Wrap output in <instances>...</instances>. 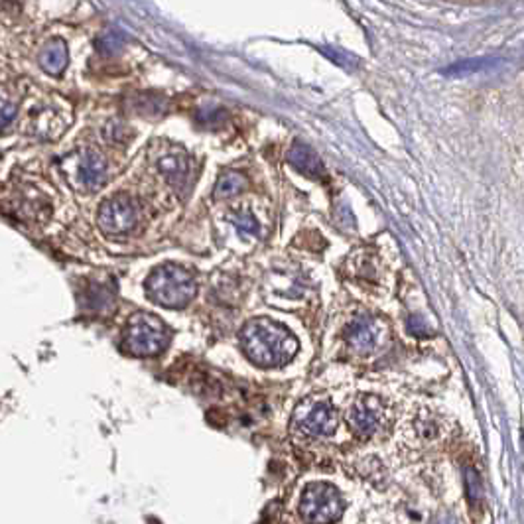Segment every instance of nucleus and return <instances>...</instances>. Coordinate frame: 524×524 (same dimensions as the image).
Returning a JSON list of instances; mask_svg holds the SVG:
<instances>
[{"label": "nucleus", "instance_id": "f257e3e1", "mask_svg": "<svg viewBox=\"0 0 524 524\" xmlns=\"http://www.w3.org/2000/svg\"><path fill=\"white\" fill-rule=\"evenodd\" d=\"M241 343L247 357L261 367H282L290 363L300 349L298 339L276 321H248L241 334Z\"/></svg>", "mask_w": 524, "mask_h": 524}, {"label": "nucleus", "instance_id": "f03ea898", "mask_svg": "<svg viewBox=\"0 0 524 524\" xmlns=\"http://www.w3.org/2000/svg\"><path fill=\"white\" fill-rule=\"evenodd\" d=\"M146 292L152 302L162 307H184L197 294V284L190 272L177 264H162L148 280Z\"/></svg>", "mask_w": 524, "mask_h": 524}, {"label": "nucleus", "instance_id": "7ed1b4c3", "mask_svg": "<svg viewBox=\"0 0 524 524\" xmlns=\"http://www.w3.org/2000/svg\"><path fill=\"white\" fill-rule=\"evenodd\" d=\"M122 337H124L122 339L124 349L136 357L158 355L160 351L168 347V341H170V334L164 321L148 312L134 314L127 323Z\"/></svg>", "mask_w": 524, "mask_h": 524}, {"label": "nucleus", "instance_id": "20e7f679", "mask_svg": "<svg viewBox=\"0 0 524 524\" xmlns=\"http://www.w3.org/2000/svg\"><path fill=\"white\" fill-rule=\"evenodd\" d=\"M343 510V496L329 483L307 485L300 501V514L307 523H335L341 518Z\"/></svg>", "mask_w": 524, "mask_h": 524}, {"label": "nucleus", "instance_id": "39448f33", "mask_svg": "<svg viewBox=\"0 0 524 524\" xmlns=\"http://www.w3.org/2000/svg\"><path fill=\"white\" fill-rule=\"evenodd\" d=\"M337 412L325 400H306L302 402L294 414V426L298 432L314 437L331 436L337 430Z\"/></svg>", "mask_w": 524, "mask_h": 524}, {"label": "nucleus", "instance_id": "423d86ee", "mask_svg": "<svg viewBox=\"0 0 524 524\" xmlns=\"http://www.w3.org/2000/svg\"><path fill=\"white\" fill-rule=\"evenodd\" d=\"M138 207L127 195H113L99 207V227L109 234H122L134 229Z\"/></svg>", "mask_w": 524, "mask_h": 524}, {"label": "nucleus", "instance_id": "0eeeda50", "mask_svg": "<svg viewBox=\"0 0 524 524\" xmlns=\"http://www.w3.org/2000/svg\"><path fill=\"white\" fill-rule=\"evenodd\" d=\"M384 408L377 396L363 394L347 410V424L359 437H371L379 430Z\"/></svg>", "mask_w": 524, "mask_h": 524}, {"label": "nucleus", "instance_id": "6e6552de", "mask_svg": "<svg viewBox=\"0 0 524 524\" xmlns=\"http://www.w3.org/2000/svg\"><path fill=\"white\" fill-rule=\"evenodd\" d=\"M107 175V162L99 152L93 150H83L77 154L75 168H73V177L79 188L83 190H97L101 188Z\"/></svg>", "mask_w": 524, "mask_h": 524}, {"label": "nucleus", "instance_id": "1a4fd4ad", "mask_svg": "<svg viewBox=\"0 0 524 524\" xmlns=\"http://www.w3.org/2000/svg\"><path fill=\"white\" fill-rule=\"evenodd\" d=\"M379 323H377V320L369 318V316L355 318L345 327V341H347V345L355 353H361V355H367V353L375 351V347L379 345Z\"/></svg>", "mask_w": 524, "mask_h": 524}, {"label": "nucleus", "instance_id": "9d476101", "mask_svg": "<svg viewBox=\"0 0 524 524\" xmlns=\"http://www.w3.org/2000/svg\"><path fill=\"white\" fill-rule=\"evenodd\" d=\"M288 162L300 172V174L309 175V177H323L325 168L318 158V154L309 148V146L296 142L288 152Z\"/></svg>", "mask_w": 524, "mask_h": 524}, {"label": "nucleus", "instance_id": "9b49d317", "mask_svg": "<svg viewBox=\"0 0 524 524\" xmlns=\"http://www.w3.org/2000/svg\"><path fill=\"white\" fill-rule=\"evenodd\" d=\"M67 61H69L67 45L59 38L50 40L44 45V50L40 52V65L50 75H61V73L65 72V67H67Z\"/></svg>", "mask_w": 524, "mask_h": 524}, {"label": "nucleus", "instance_id": "f8f14e48", "mask_svg": "<svg viewBox=\"0 0 524 524\" xmlns=\"http://www.w3.org/2000/svg\"><path fill=\"white\" fill-rule=\"evenodd\" d=\"M158 168L160 172L172 184H179V182H186L188 179V174H190V160L184 156V154H172V156H166L158 162Z\"/></svg>", "mask_w": 524, "mask_h": 524}, {"label": "nucleus", "instance_id": "ddd939ff", "mask_svg": "<svg viewBox=\"0 0 524 524\" xmlns=\"http://www.w3.org/2000/svg\"><path fill=\"white\" fill-rule=\"evenodd\" d=\"M245 188H247V177L245 175L239 174V172H225L217 179L215 197L217 199H229V197L239 195Z\"/></svg>", "mask_w": 524, "mask_h": 524}, {"label": "nucleus", "instance_id": "4468645a", "mask_svg": "<svg viewBox=\"0 0 524 524\" xmlns=\"http://www.w3.org/2000/svg\"><path fill=\"white\" fill-rule=\"evenodd\" d=\"M495 61L496 59H489V58L466 59V61H457V63H453V65H450V67H446L441 73H444V75H448V77H466V75H471V73L489 69Z\"/></svg>", "mask_w": 524, "mask_h": 524}, {"label": "nucleus", "instance_id": "2eb2a0df", "mask_svg": "<svg viewBox=\"0 0 524 524\" xmlns=\"http://www.w3.org/2000/svg\"><path fill=\"white\" fill-rule=\"evenodd\" d=\"M463 483H466V493L469 505L475 509L479 507L481 499H483V483H481L479 473L475 471V467H463Z\"/></svg>", "mask_w": 524, "mask_h": 524}, {"label": "nucleus", "instance_id": "dca6fc26", "mask_svg": "<svg viewBox=\"0 0 524 524\" xmlns=\"http://www.w3.org/2000/svg\"><path fill=\"white\" fill-rule=\"evenodd\" d=\"M95 47L102 56L113 58V56L120 54V50L124 47V38L118 32H105V34L95 38Z\"/></svg>", "mask_w": 524, "mask_h": 524}, {"label": "nucleus", "instance_id": "f3484780", "mask_svg": "<svg viewBox=\"0 0 524 524\" xmlns=\"http://www.w3.org/2000/svg\"><path fill=\"white\" fill-rule=\"evenodd\" d=\"M231 221L234 223V227H237V231L243 234H259L261 231V225H259V221L254 219L252 213H248V211H239V213H234Z\"/></svg>", "mask_w": 524, "mask_h": 524}, {"label": "nucleus", "instance_id": "a211bd4d", "mask_svg": "<svg viewBox=\"0 0 524 524\" xmlns=\"http://www.w3.org/2000/svg\"><path fill=\"white\" fill-rule=\"evenodd\" d=\"M166 109V101L156 95H140L136 99V111L144 115H162Z\"/></svg>", "mask_w": 524, "mask_h": 524}, {"label": "nucleus", "instance_id": "6ab92c4d", "mask_svg": "<svg viewBox=\"0 0 524 524\" xmlns=\"http://www.w3.org/2000/svg\"><path fill=\"white\" fill-rule=\"evenodd\" d=\"M321 52L327 56V58L335 61L337 65H341V67H347V69H353V67H357V59L349 56V54H343V52H339V50H335V47H320Z\"/></svg>", "mask_w": 524, "mask_h": 524}, {"label": "nucleus", "instance_id": "aec40b11", "mask_svg": "<svg viewBox=\"0 0 524 524\" xmlns=\"http://www.w3.org/2000/svg\"><path fill=\"white\" fill-rule=\"evenodd\" d=\"M101 296H111V292L109 288H105V286H97V284H93L87 292V304L91 309H101V307H107L109 304H105L101 302Z\"/></svg>", "mask_w": 524, "mask_h": 524}, {"label": "nucleus", "instance_id": "412c9836", "mask_svg": "<svg viewBox=\"0 0 524 524\" xmlns=\"http://www.w3.org/2000/svg\"><path fill=\"white\" fill-rule=\"evenodd\" d=\"M225 117H227V113H225L223 109H217V107H213V109H204V111L199 113V120H201L204 124H219Z\"/></svg>", "mask_w": 524, "mask_h": 524}, {"label": "nucleus", "instance_id": "4be33fe9", "mask_svg": "<svg viewBox=\"0 0 524 524\" xmlns=\"http://www.w3.org/2000/svg\"><path fill=\"white\" fill-rule=\"evenodd\" d=\"M16 117V105H10L8 101L2 102V127L6 129L10 124V120Z\"/></svg>", "mask_w": 524, "mask_h": 524}, {"label": "nucleus", "instance_id": "5701e85b", "mask_svg": "<svg viewBox=\"0 0 524 524\" xmlns=\"http://www.w3.org/2000/svg\"><path fill=\"white\" fill-rule=\"evenodd\" d=\"M408 329H410V334L418 335V337H424V335L428 334L426 331V325H424V321L420 318H410L408 321Z\"/></svg>", "mask_w": 524, "mask_h": 524}]
</instances>
